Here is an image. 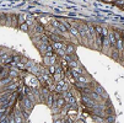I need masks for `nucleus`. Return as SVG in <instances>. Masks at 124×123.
<instances>
[{
    "label": "nucleus",
    "instance_id": "nucleus-1",
    "mask_svg": "<svg viewBox=\"0 0 124 123\" xmlns=\"http://www.w3.org/2000/svg\"><path fill=\"white\" fill-rule=\"evenodd\" d=\"M19 86H20L19 84H17L16 81H14V82H11V84L1 87V89H0V92H17Z\"/></svg>",
    "mask_w": 124,
    "mask_h": 123
},
{
    "label": "nucleus",
    "instance_id": "nucleus-2",
    "mask_svg": "<svg viewBox=\"0 0 124 123\" xmlns=\"http://www.w3.org/2000/svg\"><path fill=\"white\" fill-rule=\"evenodd\" d=\"M21 105H22V110H25V111H27L30 113L33 110V107H34V102H32L27 96L23 98V101H21Z\"/></svg>",
    "mask_w": 124,
    "mask_h": 123
},
{
    "label": "nucleus",
    "instance_id": "nucleus-3",
    "mask_svg": "<svg viewBox=\"0 0 124 123\" xmlns=\"http://www.w3.org/2000/svg\"><path fill=\"white\" fill-rule=\"evenodd\" d=\"M81 101H82V103H85L86 106H88V107L93 108L95 106H97V102H95L88 95H81Z\"/></svg>",
    "mask_w": 124,
    "mask_h": 123
},
{
    "label": "nucleus",
    "instance_id": "nucleus-4",
    "mask_svg": "<svg viewBox=\"0 0 124 123\" xmlns=\"http://www.w3.org/2000/svg\"><path fill=\"white\" fill-rule=\"evenodd\" d=\"M65 105H66V102H65L64 97L62 95H57V107L59 110H63L65 107Z\"/></svg>",
    "mask_w": 124,
    "mask_h": 123
},
{
    "label": "nucleus",
    "instance_id": "nucleus-5",
    "mask_svg": "<svg viewBox=\"0 0 124 123\" xmlns=\"http://www.w3.org/2000/svg\"><path fill=\"white\" fill-rule=\"evenodd\" d=\"M75 50H76V46H75V44H73V43L66 44V47H65V53H66L68 56L74 54V53H75Z\"/></svg>",
    "mask_w": 124,
    "mask_h": 123
},
{
    "label": "nucleus",
    "instance_id": "nucleus-6",
    "mask_svg": "<svg viewBox=\"0 0 124 123\" xmlns=\"http://www.w3.org/2000/svg\"><path fill=\"white\" fill-rule=\"evenodd\" d=\"M14 81H16V79H12L10 76H6V78L1 79L0 80V89L4 87V86H6V85H9V84H11V82H14Z\"/></svg>",
    "mask_w": 124,
    "mask_h": 123
},
{
    "label": "nucleus",
    "instance_id": "nucleus-7",
    "mask_svg": "<svg viewBox=\"0 0 124 123\" xmlns=\"http://www.w3.org/2000/svg\"><path fill=\"white\" fill-rule=\"evenodd\" d=\"M68 32L71 34L73 37H75V38H78V40H80V34H79V31H78V28L73 25L71 27H70L69 30H68Z\"/></svg>",
    "mask_w": 124,
    "mask_h": 123
},
{
    "label": "nucleus",
    "instance_id": "nucleus-8",
    "mask_svg": "<svg viewBox=\"0 0 124 123\" xmlns=\"http://www.w3.org/2000/svg\"><path fill=\"white\" fill-rule=\"evenodd\" d=\"M116 49L119 52V53H122V50L124 49V42H123V40H122V38L116 40Z\"/></svg>",
    "mask_w": 124,
    "mask_h": 123
},
{
    "label": "nucleus",
    "instance_id": "nucleus-9",
    "mask_svg": "<svg viewBox=\"0 0 124 123\" xmlns=\"http://www.w3.org/2000/svg\"><path fill=\"white\" fill-rule=\"evenodd\" d=\"M88 96H90V97H91V98H92V100H93L95 102H97V103L102 101V98H101V96H100V95H97V94H96V92H95L93 90H92V91H91L90 94H88Z\"/></svg>",
    "mask_w": 124,
    "mask_h": 123
},
{
    "label": "nucleus",
    "instance_id": "nucleus-10",
    "mask_svg": "<svg viewBox=\"0 0 124 123\" xmlns=\"http://www.w3.org/2000/svg\"><path fill=\"white\" fill-rule=\"evenodd\" d=\"M26 15L25 14H20L19 16H17V25L19 26H21V25H23V24H26Z\"/></svg>",
    "mask_w": 124,
    "mask_h": 123
},
{
    "label": "nucleus",
    "instance_id": "nucleus-11",
    "mask_svg": "<svg viewBox=\"0 0 124 123\" xmlns=\"http://www.w3.org/2000/svg\"><path fill=\"white\" fill-rule=\"evenodd\" d=\"M65 44L64 42H55V43H53V49L54 50H59V49H65Z\"/></svg>",
    "mask_w": 124,
    "mask_h": 123
},
{
    "label": "nucleus",
    "instance_id": "nucleus-12",
    "mask_svg": "<svg viewBox=\"0 0 124 123\" xmlns=\"http://www.w3.org/2000/svg\"><path fill=\"white\" fill-rule=\"evenodd\" d=\"M9 76L12 79H16L19 76V69H9Z\"/></svg>",
    "mask_w": 124,
    "mask_h": 123
},
{
    "label": "nucleus",
    "instance_id": "nucleus-13",
    "mask_svg": "<svg viewBox=\"0 0 124 123\" xmlns=\"http://www.w3.org/2000/svg\"><path fill=\"white\" fill-rule=\"evenodd\" d=\"M111 56H112V58H113L114 60H119V62H120V58H119V57H120V53H119V52H118L116 48H113V49H112Z\"/></svg>",
    "mask_w": 124,
    "mask_h": 123
},
{
    "label": "nucleus",
    "instance_id": "nucleus-14",
    "mask_svg": "<svg viewBox=\"0 0 124 123\" xmlns=\"http://www.w3.org/2000/svg\"><path fill=\"white\" fill-rule=\"evenodd\" d=\"M34 32L36 33H38V34H43V32H44V27L42 26V25H36L34 26Z\"/></svg>",
    "mask_w": 124,
    "mask_h": 123
},
{
    "label": "nucleus",
    "instance_id": "nucleus-15",
    "mask_svg": "<svg viewBox=\"0 0 124 123\" xmlns=\"http://www.w3.org/2000/svg\"><path fill=\"white\" fill-rule=\"evenodd\" d=\"M48 72L50 75H54L57 73V65H49V69H48Z\"/></svg>",
    "mask_w": 124,
    "mask_h": 123
},
{
    "label": "nucleus",
    "instance_id": "nucleus-16",
    "mask_svg": "<svg viewBox=\"0 0 124 123\" xmlns=\"http://www.w3.org/2000/svg\"><path fill=\"white\" fill-rule=\"evenodd\" d=\"M95 32H96L97 36H102V26L96 25V26H95Z\"/></svg>",
    "mask_w": 124,
    "mask_h": 123
},
{
    "label": "nucleus",
    "instance_id": "nucleus-17",
    "mask_svg": "<svg viewBox=\"0 0 124 123\" xmlns=\"http://www.w3.org/2000/svg\"><path fill=\"white\" fill-rule=\"evenodd\" d=\"M50 24H52V27H53V28H58V27L60 26V21H59V20H52Z\"/></svg>",
    "mask_w": 124,
    "mask_h": 123
},
{
    "label": "nucleus",
    "instance_id": "nucleus-18",
    "mask_svg": "<svg viewBox=\"0 0 124 123\" xmlns=\"http://www.w3.org/2000/svg\"><path fill=\"white\" fill-rule=\"evenodd\" d=\"M20 30L23 31V32H26V33H28V32H30V26H28L27 24H23V25L20 26Z\"/></svg>",
    "mask_w": 124,
    "mask_h": 123
},
{
    "label": "nucleus",
    "instance_id": "nucleus-19",
    "mask_svg": "<svg viewBox=\"0 0 124 123\" xmlns=\"http://www.w3.org/2000/svg\"><path fill=\"white\" fill-rule=\"evenodd\" d=\"M108 28L107 27H102V38H106V37H108Z\"/></svg>",
    "mask_w": 124,
    "mask_h": 123
},
{
    "label": "nucleus",
    "instance_id": "nucleus-20",
    "mask_svg": "<svg viewBox=\"0 0 124 123\" xmlns=\"http://www.w3.org/2000/svg\"><path fill=\"white\" fill-rule=\"evenodd\" d=\"M12 62L16 63V64H17V63H20V62H21V57H20V56H17V54H15V56L12 54Z\"/></svg>",
    "mask_w": 124,
    "mask_h": 123
},
{
    "label": "nucleus",
    "instance_id": "nucleus-21",
    "mask_svg": "<svg viewBox=\"0 0 124 123\" xmlns=\"http://www.w3.org/2000/svg\"><path fill=\"white\" fill-rule=\"evenodd\" d=\"M55 60H57L55 56H52V57H49V65H55Z\"/></svg>",
    "mask_w": 124,
    "mask_h": 123
},
{
    "label": "nucleus",
    "instance_id": "nucleus-22",
    "mask_svg": "<svg viewBox=\"0 0 124 123\" xmlns=\"http://www.w3.org/2000/svg\"><path fill=\"white\" fill-rule=\"evenodd\" d=\"M64 118L63 117H55L54 118V121H53V123H64Z\"/></svg>",
    "mask_w": 124,
    "mask_h": 123
},
{
    "label": "nucleus",
    "instance_id": "nucleus-23",
    "mask_svg": "<svg viewBox=\"0 0 124 123\" xmlns=\"http://www.w3.org/2000/svg\"><path fill=\"white\" fill-rule=\"evenodd\" d=\"M57 52V53L59 54V56H62V57H64L66 53H65V49H59V50H55Z\"/></svg>",
    "mask_w": 124,
    "mask_h": 123
},
{
    "label": "nucleus",
    "instance_id": "nucleus-24",
    "mask_svg": "<svg viewBox=\"0 0 124 123\" xmlns=\"http://www.w3.org/2000/svg\"><path fill=\"white\" fill-rule=\"evenodd\" d=\"M120 60H124V49L122 50V53H120Z\"/></svg>",
    "mask_w": 124,
    "mask_h": 123
},
{
    "label": "nucleus",
    "instance_id": "nucleus-25",
    "mask_svg": "<svg viewBox=\"0 0 124 123\" xmlns=\"http://www.w3.org/2000/svg\"><path fill=\"white\" fill-rule=\"evenodd\" d=\"M8 117H9V116H8ZM8 117H5L3 121H0V123H9V122H8Z\"/></svg>",
    "mask_w": 124,
    "mask_h": 123
},
{
    "label": "nucleus",
    "instance_id": "nucleus-26",
    "mask_svg": "<svg viewBox=\"0 0 124 123\" xmlns=\"http://www.w3.org/2000/svg\"><path fill=\"white\" fill-rule=\"evenodd\" d=\"M64 123H71V119H70V118H69V119H65Z\"/></svg>",
    "mask_w": 124,
    "mask_h": 123
},
{
    "label": "nucleus",
    "instance_id": "nucleus-27",
    "mask_svg": "<svg viewBox=\"0 0 124 123\" xmlns=\"http://www.w3.org/2000/svg\"><path fill=\"white\" fill-rule=\"evenodd\" d=\"M75 123H84V121H82V119H78Z\"/></svg>",
    "mask_w": 124,
    "mask_h": 123
},
{
    "label": "nucleus",
    "instance_id": "nucleus-28",
    "mask_svg": "<svg viewBox=\"0 0 124 123\" xmlns=\"http://www.w3.org/2000/svg\"><path fill=\"white\" fill-rule=\"evenodd\" d=\"M122 40H123V42H124V33H123V36H122Z\"/></svg>",
    "mask_w": 124,
    "mask_h": 123
},
{
    "label": "nucleus",
    "instance_id": "nucleus-29",
    "mask_svg": "<svg viewBox=\"0 0 124 123\" xmlns=\"http://www.w3.org/2000/svg\"><path fill=\"white\" fill-rule=\"evenodd\" d=\"M120 63H122V65H124V60H120Z\"/></svg>",
    "mask_w": 124,
    "mask_h": 123
},
{
    "label": "nucleus",
    "instance_id": "nucleus-30",
    "mask_svg": "<svg viewBox=\"0 0 124 123\" xmlns=\"http://www.w3.org/2000/svg\"><path fill=\"white\" fill-rule=\"evenodd\" d=\"M0 24H1V17H0Z\"/></svg>",
    "mask_w": 124,
    "mask_h": 123
}]
</instances>
